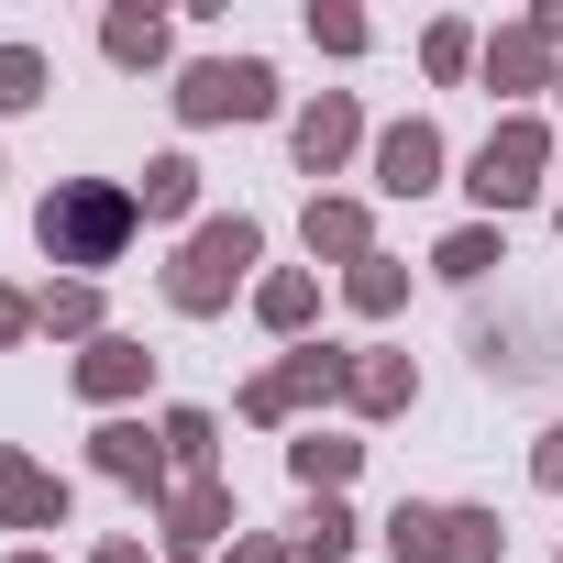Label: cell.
<instances>
[{"instance_id":"obj_1","label":"cell","mask_w":563,"mask_h":563,"mask_svg":"<svg viewBox=\"0 0 563 563\" xmlns=\"http://www.w3.org/2000/svg\"><path fill=\"white\" fill-rule=\"evenodd\" d=\"M133 221H144V199L122 188V177H56L45 188V210H34V243L56 254V265H122V243H133Z\"/></svg>"},{"instance_id":"obj_2","label":"cell","mask_w":563,"mask_h":563,"mask_svg":"<svg viewBox=\"0 0 563 563\" xmlns=\"http://www.w3.org/2000/svg\"><path fill=\"white\" fill-rule=\"evenodd\" d=\"M265 254V232L232 210V221H199L188 243H177V265H166V310H188V321H210L232 288H243V265Z\"/></svg>"},{"instance_id":"obj_3","label":"cell","mask_w":563,"mask_h":563,"mask_svg":"<svg viewBox=\"0 0 563 563\" xmlns=\"http://www.w3.org/2000/svg\"><path fill=\"white\" fill-rule=\"evenodd\" d=\"M177 111H188V122H265V111H276V67H265V56H199V67L177 78Z\"/></svg>"},{"instance_id":"obj_4","label":"cell","mask_w":563,"mask_h":563,"mask_svg":"<svg viewBox=\"0 0 563 563\" xmlns=\"http://www.w3.org/2000/svg\"><path fill=\"white\" fill-rule=\"evenodd\" d=\"M541 166H552L541 122H530V111H508V122L475 144V177H464V188H475L486 210H519V199H541Z\"/></svg>"},{"instance_id":"obj_5","label":"cell","mask_w":563,"mask_h":563,"mask_svg":"<svg viewBox=\"0 0 563 563\" xmlns=\"http://www.w3.org/2000/svg\"><path fill=\"white\" fill-rule=\"evenodd\" d=\"M310 398H354V354H332V343L288 354L276 376H254V387H243V420H288V409H310Z\"/></svg>"},{"instance_id":"obj_6","label":"cell","mask_w":563,"mask_h":563,"mask_svg":"<svg viewBox=\"0 0 563 563\" xmlns=\"http://www.w3.org/2000/svg\"><path fill=\"white\" fill-rule=\"evenodd\" d=\"M376 188H387V199L442 188V133H431V122H387V133H376Z\"/></svg>"},{"instance_id":"obj_7","label":"cell","mask_w":563,"mask_h":563,"mask_svg":"<svg viewBox=\"0 0 563 563\" xmlns=\"http://www.w3.org/2000/svg\"><path fill=\"white\" fill-rule=\"evenodd\" d=\"M0 519L12 530H67V486L34 453H12V442H0Z\"/></svg>"},{"instance_id":"obj_8","label":"cell","mask_w":563,"mask_h":563,"mask_svg":"<svg viewBox=\"0 0 563 563\" xmlns=\"http://www.w3.org/2000/svg\"><path fill=\"white\" fill-rule=\"evenodd\" d=\"M89 464H100L111 486H144V497H166V431H144V420H111V431L89 442Z\"/></svg>"},{"instance_id":"obj_9","label":"cell","mask_w":563,"mask_h":563,"mask_svg":"<svg viewBox=\"0 0 563 563\" xmlns=\"http://www.w3.org/2000/svg\"><path fill=\"white\" fill-rule=\"evenodd\" d=\"M354 133H365V111H354L343 89H321V100L299 111V133H288V144H299V166H310V177H332V166L354 155Z\"/></svg>"},{"instance_id":"obj_10","label":"cell","mask_w":563,"mask_h":563,"mask_svg":"<svg viewBox=\"0 0 563 563\" xmlns=\"http://www.w3.org/2000/svg\"><path fill=\"white\" fill-rule=\"evenodd\" d=\"M221 530H243V519H232V486H221V475H210V486H177V497H166V541H177V563H188V552H210Z\"/></svg>"},{"instance_id":"obj_11","label":"cell","mask_w":563,"mask_h":563,"mask_svg":"<svg viewBox=\"0 0 563 563\" xmlns=\"http://www.w3.org/2000/svg\"><path fill=\"white\" fill-rule=\"evenodd\" d=\"M144 376H155V354H144V343H122V332H100V343L78 354V398H133Z\"/></svg>"},{"instance_id":"obj_12","label":"cell","mask_w":563,"mask_h":563,"mask_svg":"<svg viewBox=\"0 0 563 563\" xmlns=\"http://www.w3.org/2000/svg\"><path fill=\"white\" fill-rule=\"evenodd\" d=\"M409 398H420V365L409 354H354V409L365 420H398Z\"/></svg>"},{"instance_id":"obj_13","label":"cell","mask_w":563,"mask_h":563,"mask_svg":"<svg viewBox=\"0 0 563 563\" xmlns=\"http://www.w3.org/2000/svg\"><path fill=\"white\" fill-rule=\"evenodd\" d=\"M354 464H365V442H343V431H299V442H288V475H299L310 497H343Z\"/></svg>"},{"instance_id":"obj_14","label":"cell","mask_w":563,"mask_h":563,"mask_svg":"<svg viewBox=\"0 0 563 563\" xmlns=\"http://www.w3.org/2000/svg\"><path fill=\"white\" fill-rule=\"evenodd\" d=\"M310 254H332V265H365V254H376L365 210H354V199H310Z\"/></svg>"},{"instance_id":"obj_15","label":"cell","mask_w":563,"mask_h":563,"mask_svg":"<svg viewBox=\"0 0 563 563\" xmlns=\"http://www.w3.org/2000/svg\"><path fill=\"white\" fill-rule=\"evenodd\" d=\"M34 332H67V343H100V288L89 276H67V288L34 299Z\"/></svg>"},{"instance_id":"obj_16","label":"cell","mask_w":563,"mask_h":563,"mask_svg":"<svg viewBox=\"0 0 563 563\" xmlns=\"http://www.w3.org/2000/svg\"><path fill=\"white\" fill-rule=\"evenodd\" d=\"M254 310H265V332H310V310H321V276H265V288H254Z\"/></svg>"},{"instance_id":"obj_17","label":"cell","mask_w":563,"mask_h":563,"mask_svg":"<svg viewBox=\"0 0 563 563\" xmlns=\"http://www.w3.org/2000/svg\"><path fill=\"white\" fill-rule=\"evenodd\" d=\"M100 56H111V67H155V56H166V12H111V23H100Z\"/></svg>"},{"instance_id":"obj_18","label":"cell","mask_w":563,"mask_h":563,"mask_svg":"<svg viewBox=\"0 0 563 563\" xmlns=\"http://www.w3.org/2000/svg\"><path fill=\"white\" fill-rule=\"evenodd\" d=\"M541 56H552V45H541V23L497 34V45H486V89H541Z\"/></svg>"},{"instance_id":"obj_19","label":"cell","mask_w":563,"mask_h":563,"mask_svg":"<svg viewBox=\"0 0 563 563\" xmlns=\"http://www.w3.org/2000/svg\"><path fill=\"white\" fill-rule=\"evenodd\" d=\"M155 431H166V464H188V486H210V453H221V431H210V409H166Z\"/></svg>"},{"instance_id":"obj_20","label":"cell","mask_w":563,"mask_h":563,"mask_svg":"<svg viewBox=\"0 0 563 563\" xmlns=\"http://www.w3.org/2000/svg\"><path fill=\"white\" fill-rule=\"evenodd\" d=\"M497 552H508L497 508H442V563H497Z\"/></svg>"},{"instance_id":"obj_21","label":"cell","mask_w":563,"mask_h":563,"mask_svg":"<svg viewBox=\"0 0 563 563\" xmlns=\"http://www.w3.org/2000/svg\"><path fill=\"white\" fill-rule=\"evenodd\" d=\"M133 199H144V210H155V221H177V210H199V166H188V155H155V166H144V188H133Z\"/></svg>"},{"instance_id":"obj_22","label":"cell","mask_w":563,"mask_h":563,"mask_svg":"<svg viewBox=\"0 0 563 563\" xmlns=\"http://www.w3.org/2000/svg\"><path fill=\"white\" fill-rule=\"evenodd\" d=\"M354 541H365V519H354L343 497H321V508H310V530H299V552H310V563H343Z\"/></svg>"},{"instance_id":"obj_23","label":"cell","mask_w":563,"mask_h":563,"mask_svg":"<svg viewBox=\"0 0 563 563\" xmlns=\"http://www.w3.org/2000/svg\"><path fill=\"white\" fill-rule=\"evenodd\" d=\"M387 552H398V563H442V508L398 497V519H387Z\"/></svg>"},{"instance_id":"obj_24","label":"cell","mask_w":563,"mask_h":563,"mask_svg":"<svg viewBox=\"0 0 563 563\" xmlns=\"http://www.w3.org/2000/svg\"><path fill=\"white\" fill-rule=\"evenodd\" d=\"M343 299H354V310H365V321H387V310H398V299H409V276H398V265H387V254H365V265H354V276H343Z\"/></svg>"},{"instance_id":"obj_25","label":"cell","mask_w":563,"mask_h":563,"mask_svg":"<svg viewBox=\"0 0 563 563\" xmlns=\"http://www.w3.org/2000/svg\"><path fill=\"white\" fill-rule=\"evenodd\" d=\"M431 265H442V276H453V288H475V276H486V265H508V254H497V232H486V221H475V232H453V243H442V254H431Z\"/></svg>"},{"instance_id":"obj_26","label":"cell","mask_w":563,"mask_h":563,"mask_svg":"<svg viewBox=\"0 0 563 563\" xmlns=\"http://www.w3.org/2000/svg\"><path fill=\"white\" fill-rule=\"evenodd\" d=\"M45 100V56L34 45H0V111H34Z\"/></svg>"},{"instance_id":"obj_27","label":"cell","mask_w":563,"mask_h":563,"mask_svg":"<svg viewBox=\"0 0 563 563\" xmlns=\"http://www.w3.org/2000/svg\"><path fill=\"white\" fill-rule=\"evenodd\" d=\"M420 56H431V78H464V67H475V34H464V23H431Z\"/></svg>"},{"instance_id":"obj_28","label":"cell","mask_w":563,"mask_h":563,"mask_svg":"<svg viewBox=\"0 0 563 563\" xmlns=\"http://www.w3.org/2000/svg\"><path fill=\"white\" fill-rule=\"evenodd\" d=\"M310 45H332V56H354V45H365V12H343V0H332V12H310Z\"/></svg>"},{"instance_id":"obj_29","label":"cell","mask_w":563,"mask_h":563,"mask_svg":"<svg viewBox=\"0 0 563 563\" xmlns=\"http://www.w3.org/2000/svg\"><path fill=\"white\" fill-rule=\"evenodd\" d=\"M221 563H299V552H276L265 530H232V552H221Z\"/></svg>"},{"instance_id":"obj_30","label":"cell","mask_w":563,"mask_h":563,"mask_svg":"<svg viewBox=\"0 0 563 563\" xmlns=\"http://www.w3.org/2000/svg\"><path fill=\"white\" fill-rule=\"evenodd\" d=\"M23 332H34V299H12V288H0V354H12Z\"/></svg>"},{"instance_id":"obj_31","label":"cell","mask_w":563,"mask_h":563,"mask_svg":"<svg viewBox=\"0 0 563 563\" xmlns=\"http://www.w3.org/2000/svg\"><path fill=\"white\" fill-rule=\"evenodd\" d=\"M530 475H541V486L563 497V431H541V453H530Z\"/></svg>"},{"instance_id":"obj_32","label":"cell","mask_w":563,"mask_h":563,"mask_svg":"<svg viewBox=\"0 0 563 563\" xmlns=\"http://www.w3.org/2000/svg\"><path fill=\"white\" fill-rule=\"evenodd\" d=\"M100 563H144V541H100Z\"/></svg>"},{"instance_id":"obj_33","label":"cell","mask_w":563,"mask_h":563,"mask_svg":"<svg viewBox=\"0 0 563 563\" xmlns=\"http://www.w3.org/2000/svg\"><path fill=\"white\" fill-rule=\"evenodd\" d=\"M12 563H56V552H12Z\"/></svg>"},{"instance_id":"obj_34","label":"cell","mask_w":563,"mask_h":563,"mask_svg":"<svg viewBox=\"0 0 563 563\" xmlns=\"http://www.w3.org/2000/svg\"><path fill=\"white\" fill-rule=\"evenodd\" d=\"M552 89H563V67H552Z\"/></svg>"},{"instance_id":"obj_35","label":"cell","mask_w":563,"mask_h":563,"mask_svg":"<svg viewBox=\"0 0 563 563\" xmlns=\"http://www.w3.org/2000/svg\"><path fill=\"white\" fill-rule=\"evenodd\" d=\"M299 563H310V552H299Z\"/></svg>"}]
</instances>
